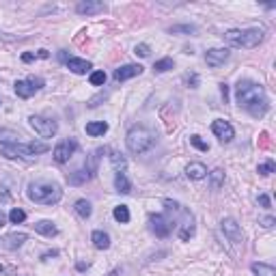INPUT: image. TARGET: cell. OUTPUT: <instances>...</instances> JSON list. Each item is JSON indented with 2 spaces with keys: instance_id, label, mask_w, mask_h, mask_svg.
I'll list each match as a JSON object with an SVG mask.
<instances>
[{
  "instance_id": "cell-1",
  "label": "cell",
  "mask_w": 276,
  "mask_h": 276,
  "mask_svg": "<svg viewBox=\"0 0 276 276\" xmlns=\"http://www.w3.org/2000/svg\"><path fill=\"white\" fill-rule=\"evenodd\" d=\"M235 97L239 108H244L255 119H263L270 110V99L265 95V89L250 80H239L235 86Z\"/></svg>"
},
{
  "instance_id": "cell-2",
  "label": "cell",
  "mask_w": 276,
  "mask_h": 276,
  "mask_svg": "<svg viewBox=\"0 0 276 276\" xmlns=\"http://www.w3.org/2000/svg\"><path fill=\"white\" fill-rule=\"evenodd\" d=\"M26 197L37 205H56L63 199V190L54 181H31L26 188Z\"/></svg>"
},
{
  "instance_id": "cell-3",
  "label": "cell",
  "mask_w": 276,
  "mask_h": 276,
  "mask_svg": "<svg viewBox=\"0 0 276 276\" xmlns=\"http://www.w3.org/2000/svg\"><path fill=\"white\" fill-rule=\"evenodd\" d=\"M263 37H265L263 28H244V31L235 28V31H227V33H224V39H227L229 46L246 48V50L257 48L259 43L263 41Z\"/></svg>"
},
{
  "instance_id": "cell-4",
  "label": "cell",
  "mask_w": 276,
  "mask_h": 276,
  "mask_svg": "<svg viewBox=\"0 0 276 276\" xmlns=\"http://www.w3.org/2000/svg\"><path fill=\"white\" fill-rule=\"evenodd\" d=\"M125 143H127V149L132 151V154H145L147 149L154 147L156 138H154V134H151L147 127H143V125H134V127L127 132Z\"/></svg>"
},
{
  "instance_id": "cell-5",
  "label": "cell",
  "mask_w": 276,
  "mask_h": 276,
  "mask_svg": "<svg viewBox=\"0 0 276 276\" xmlns=\"http://www.w3.org/2000/svg\"><path fill=\"white\" fill-rule=\"evenodd\" d=\"M28 125H31L41 138H52L56 132H59V125H56V121L46 119V117H37V114H33V117L28 119Z\"/></svg>"
},
{
  "instance_id": "cell-6",
  "label": "cell",
  "mask_w": 276,
  "mask_h": 276,
  "mask_svg": "<svg viewBox=\"0 0 276 276\" xmlns=\"http://www.w3.org/2000/svg\"><path fill=\"white\" fill-rule=\"evenodd\" d=\"M0 154H3L5 158H20V160H33V151L31 147H28V143H13V145H0Z\"/></svg>"
},
{
  "instance_id": "cell-7",
  "label": "cell",
  "mask_w": 276,
  "mask_h": 276,
  "mask_svg": "<svg viewBox=\"0 0 276 276\" xmlns=\"http://www.w3.org/2000/svg\"><path fill=\"white\" fill-rule=\"evenodd\" d=\"M76 149H78V143L74 141V138H65V141H61V143L54 147V151H52L54 162H59V164L69 162V158L74 156Z\"/></svg>"
},
{
  "instance_id": "cell-8",
  "label": "cell",
  "mask_w": 276,
  "mask_h": 276,
  "mask_svg": "<svg viewBox=\"0 0 276 276\" xmlns=\"http://www.w3.org/2000/svg\"><path fill=\"white\" fill-rule=\"evenodd\" d=\"M220 227H222V233L229 237V242H233L235 246H242V244H244L242 229H239V224L233 220V218H224Z\"/></svg>"
},
{
  "instance_id": "cell-9",
  "label": "cell",
  "mask_w": 276,
  "mask_h": 276,
  "mask_svg": "<svg viewBox=\"0 0 276 276\" xmlns=\"http://www.w3.org/2000/svg\"><path fill=\"white\" fill-rule=\"evenodd\" d=\"M212 132L216 134V138L220 143H231L235 138V129L233 125H231L229 121H224V119H218L212 123Z\"/></svg>"
},
{
  "instance_id": "cell-10",
  "label": "cell",
  "mask_w": 276,
  "mask_h": 276,
  "mask_svg": "<svg viewBox=\"0 0 276 276\" xmlns=\"http://www.w3.org/2000/svg\"><path fill=\"white\" fill-rule=\"evenodd\" d=\"M149 229H151V233H156V237H166L171 233L173 227L162 214H151L149 216Z\"/></svg>"
},
{
  "instance_id": "cell-11",
  "label": "cell",
  "mask_w": 276,
  "mask_h": 276,
  "mask_svg": "<svg viewBox=\"0 0 276 276\" xmlns=\"http://www.w3.org/2000/svg\"><path fill=\"white\" fill-rule=\"evenodd\" d=\"M104 9H106V5L99 3V0H82V3L76 5V11L80 16H97Z\"/></svg>"
},
{
  "instance_id": "cell-12",
  "label": "cell",
  "mask_w": 276,
  "mask_h": 276,
  "mask_svg": "<svg viewBox=\"0 0 276 276\" xmlns=\"http://www.w3.org/2000/svg\"><path fill=\"white\" fill-rule=\"evenodd\" d=\"M227 59H229L227 48H212V50H207V54H205V63L209 67H220Z\"/></svg>"
},
{
  "instance_id": "cell-13",
  "label": "cell",
  "mask_w": 276,
  "mask_h": 276,
  "mask_svg": "<svg viewBox=\"0 0 276 276\" xmlns=\"http://www.w3.org/2000/svg\"><path fill=\"white\" fill-rule=\"evenodd\" d=\"M141 74H143L141 65H121V67L114 71V80H117V82H125V80L136 78V76H141Z\"/></svg>"
},
{
  "instance_id": "cell-14",
  "label": "cell",
  "mask_w": 276,
  "mask_h": 276,
  "mask_svg": "<svg viewBox=\"0 0 276 276\" xmlns=\"http://www.w3.org/2000/svg\"><path fill=\"white\" fill-rule=\"evenodd\" d=\"M192 235H194V218H192V214L184 212V222H181V227H179V237L184 239V242H188Z\"/></svg>"
},
{
  "instance_id": "cell-15",
  "label": "cell",
  "mask_w": 276,
  "mask_h": 276,
  "mask_svg": "<svg viewBox=\"0 0 276 276\" xmlns=\"http://www.w3.org/2000/svg\"><path fill=\"white\" fill-rule=\"evenodd\" d=\"M186 175L190 179H194V181H199V179L207 177V169H205V164L203 162H190L186 166Z\"/></svg>"
},
{
  "instance_id": "cell-16",
  "label": "cell",
  "mask_w": 276,
  "mask_h": 276,
  "mask_svg": "<svg viewBox=\"0 0 276 276\" xmlns=\"http://www.w3.org/2000/svg\"><path fill=\"white\" fill-rule=\"evenodd\" d=\"M26 239H28L26 233H9V235L3 239V246H5L7 250H18L20 246L26 242Z\"/></svg>"
},
{
  "instance_id": "cell-17",
  "label": "cell",
  "mask_w": 276,
  "mask_h": 276,
  "mask_svg": "<svg viewBox=\"0 0 276 276\" xmlns=\"http://www.w3.org/2000/svg\"><path fill=\"white\" fill-rule=\"evenodd\" d=\"M91 242H93V246H95L97 250H108V248H110V235H108L106 231H93Z\"/></svg>"
},
{
  "instance_id": "cell-18",
  "label": "cell",
  "mask_w": 276,
  "mask_h": 276,
  "mask_svg": "<svg viewBox=\"0 0 276 276\" xmlns=\"http://www.w3.org/2000/svg\"><path fill=\"white\" fill-rule=\"evenodd\" d=\"M67 67H69V71L82 76V74H86V71H91L93 65L89 61H84V59H67Z\"/></svg>"
},
{
  "instance_id": "cell-19",
  "label": "cell",
  "mask_w": 276,
  "mask_h": 276,
  "mask_svg": "<svg viewBox=\"0 0 276 276\" xmlns=\"http://www.w3.org/2000/svg\"><path fill=\"white\" fill-rule=\"evenodd\" d=\"M93 175H91V171L89 169H78L76 173H69L67 175V181L71 186H82V184H86Z\"/></svg>"
},
{
  "instance_id": "cell-20",
  "label": "cell",
  "mask_w": 276,
  "mask_h": 276,
  "mask_svg": "<svg viewBox=\"0 0 276 276\" xmlns=\"http://www.w3.org/2000/svg\"><path fill=\"white\" fill-rule=\"evenodd\" d=\"M114 188H117V192H121V194L132 192V181L127 179V175L123 171H119L117 175H114Z\"/></svg>"
},
{
  "instance_id": "cell-21",
  "label": "cell",
  "mask_w": 276,
  "mask_h": 276,
  "mask_svg": "<svg viewBox=\"0 0 276 276\" xmlns=\"http://www.w3.org/2000/svg\"><path fill=\"white\" fill-rule=\"evenodd\" d=\"M35 86L28 82V80H18L16 82V95L18 97H22V99H28V97H33L35 95Z\"/></svg>"
},
{
  "instance_id": "cell-22",
  "label": "cell",
  "mask_w": 276,
  "mask_h": 276,
  "mask_svg": "<svg viewBox=\"0 0 276 276\" xmlns=\"http://www.w3.org/2000/svg\"><path fill=\"white\" fill-rule=\"evenodd\" d=\"M35 231H37L39 235H46V237H54L56 233H59V229H56L54 222H50V220H39V222H35Z\"/></svg>"
},
{
  "instance_id": "cell-23",
  "label": "cell",
  "mask_w": 276,
  "mask_h": 276,
  "mask_svg": "<svg viewBox=\"0 0 276 276\" xmlns=\"http://www.w3.org/2000/svg\"><path fill=\"white\" fill-rule=\"evenodd\" d=\"M108 132V123L106 121H91L86 123V134L89 136H104Z\"/></svg>"
},
{
  "instance_id": "cell-24",
  "label": "cell",
  "mask_w": 276,
  "mask_h": 276,
  "mask_svg": "<svg viewBox=\"0 0 276 276\" xmlns=\"http://www.w3.org/2000/svg\"><path fill=\"white\" fill-rule=\"evenodd\" d=\"M74 209H76V214L80 216V218H91V214H93V207H91V203L86 201V199H78L76 203H74Z\"/></svg>"
},
{
  "instance_id": "cell-25",
  "label": "cell",
  "mask_w": 276,
  "mask_h": 276,
  "mask_svg": "<svg viewBox=\"0 0 276 276\" xmlns=\"http://www.w3.org/2000/svg\"><path fill=\"white\" fill-rule=\"evenodd\" d=\"M222 184H224V171L222 169H216V171L209 173V186H212L214 190H218Z\"/></svg>"
},
{
  "instance_id": "cell-26",
  "label": "cell",
  "mask_w": 276,
  "mask_h": 276,
  "mask_svg": "<svg viewBox=\"0 0 276 276\" xmlns=\"http://www.w3.org/2000/svg\"><path fill=\"white\" fill-rule=\"evenodd\" d=\"M252 272L255 276H276V270L267 263H252Z\"/></svg>"
},
{
  "instance_id": "cell-27",
  "label": "cell",
  "mask_w": 276,
  "mask_h": 276,
  "mask_svg": "<svg viewBox=\"0 0 276 276\" xmlns=\"http://www.w3.org/2000/svg\"><path fill=\"white\" fill-rule=\"evenodd\" d=\"M20 143V134L11 132V129H0V145H13Z\"/></svg>"
},
{
  "instance_id": "cell-28",
  "label": "cell",
  "mask_w": 276,
  "mask_h": 276,
  "mask_svg": "<svg viewBox=\"0 0 276 276\" xmlns=\"http://www.w3.org/2000/svg\"><path fill=\"white\" fill-rule=\"evenodd\" d=\"M114 220L121 222V224H127L129 222V209H127V205H117V207H114Z\"/></svg>"
},
{
  "instance_id": "cell-29",
  "label": "cell",
  "mask_w": 276,
  "mask_h": 276,
  "mask_svg": "<svg viewBox=\"0 0 276 276\" xmlns=\"http://www.w3.org/2000/svg\"><path fill=\"white\" fill-rule=\"evenodd\" d=\"M110 162H112V166L117 169V173L119 171H125V158H123V154H119V151H110Z\"/></svg>"
},
{
  "instance_id": "cell-30",
  "label": "cell",
  "mask_w": 276,
  "mask_h": 276,
  "mask_svg": "<svg viewBox=\"0 0 276 276\" xmlns=\"http://www.w3.org/2000/svg\"><path fill=\"white\" fill-rule=\"evenodd\" d=\"M173 67H175V63H173V59H160L154 63V69L158 71V74H164V71H171Z\"/></svg>"
},
{
  "instance_id": "cell-31",
  "label": "cell",
  "mask_w": 276,
  "mask_h": 276,
  "mask_svg": "<svg viewBox=\"0 0 276 276\" xmlns=\"http://www.w3.org/2000/svg\"><path fill=\"white\" fill-rule=\"evenodd\" d=\"M24 220H26V212H24V209L13 207L11 212H9V222L11 224H20V222H24Z\"/></svg>"
},
{
  "instance_id": "cell-32",
  "label": "cell",
  "mask_w": 276,
  "mask_h": 276,
  "mask_svg": "<svg viewBox=\"0 0 276 276\" xmlns=\"http://www.w3.org/2000/svg\"><path fill=\"white\" fill-rule=\"evenodd\" d=\"M169 33H173V35H177V33H186V35H192V33H197V26H190V24L171 26V28H169Z\"/></svg>"
},
{
  "instance_id": "cell-33",
  "label": "cell",
  "mask_w": 276,
  "mask_h": 276,
  "mask_svg": "<svg viewBox=\"0 0 276 276\" xmlns=\"http://www.w3.org/2000/svg\"><path fill=\"white\" fill-rule=\"evenodd\" d=\"M91 84L93 86H104L106 84V74H104V71H93V74H91Z\"/></svg>"
},
{
  "instance_id": "cell-34",
  "label": "cell",
  "mask_w": 276,
  "mask_h": 276,
  "mask_svg": "<svg viewBox=\"0 0 276 276\" xmlns=\"http://www.w3.org/2000/svg\"><path fill=\"white\" fill-rule=\"evenodd\" d=\"M28 147H31L33 151V156H37V154H46V151L50 149L46 143H37V141H33V143H28Z\"/></svg>"
},
{
  "instance_id": "cell-35",
  "label": "cell",
  "mask_w": 276,
  "mask_h": 276,
  "mask_svg": "<svg viewBox=\"0 0 276 276\" xmlns=\"http://www.w3.org/2000/svg\"><path fill=\"white\" fill-rule=\"evenodd\" d=\"M257 171H259V175H272V173H274V162H272V160H267V162H263V164H259L257 166Z\"/></svg>"
},
{
  "instance_id": "cell-36",
  "label": "cell",
  "mask_w": 276,
  "mask_h": 276,
  "mask_svg": "<svg viewBox=\"0 0 276 276\" xmlns=\"http://www.w3.org/2000/svg\"><path fill=\"white\" fill-rule=\"evenodd\" d=\"M190 145H192V147H197L199 151H207L209 149V145L203 141L201 136H190Z\"/></svg>"
},
{
  "instance_id": "cell-37",
  "label": "cell",
  "mask_w": 276,
  "mask_h": 276,
  "mask_svg": "<svg viewBox=\"0 0 276 276\" xmlns=\"http://www.w3.org/2000/svg\"><path fill=\"white\" fill-rule=\"evenodd\" d=\"M149 52H151V50H149L147 43H138V46L134 48V54H136V56H141V59H145V56H149Z\"/></svg>"
},
{
  "instance_id": "cell-38",
  "label": "cell",
  "mask_w": 276,
  "mask_h": 276,
  "mask_svg": "<svg viewBox=\"0 0 276 276\" xmlns=\"http://www.w3.org/2000/svg\"><path fill=\"white\" fill-rule=\"evenodd\" d=\"M259 224H261L263 229H272L274 224H276V218H274V216H265V218H261V220H259Z\"/></svg>"
},
{
  "instance_id": "cell-39",
  "label": "cell",
  "mask_w": 276,
  "mask_h": 276,
  "mask_svg": "<svg viewBox=\"0 0 276 276\" xmlns=\"http://www.w3.org/2000/svg\"><path fill=\"white\" fill-rule=\"evenodd\" d=\"M186 82L192 86V89H197V84H199V76L197 74H192V76H186Z\"/></svg>"
},
{
  "instance_id": "cell-40",
  "label": "cell",
  "mask_w": 276,
  "mask_h": 276,
  "mask_svg": "<svg viewBox=\"0 0 276 276\" xmlns=\"http://www.w3.org/2000/svg\"><path fill=\"white\" fill-rule=\"evenodd\" d=\"M259 205L261 207H270V197H267V194H259Z\"/></svg>"
},
{
  "instance_id": "cell-41",
  "label": "cell",
  "mask_w": 276,
  "mask_h": 276,
  "mask_svg": "<svg viewBox=\"0 0 276 276\" xmlns=\"http://www.w3.org/2000/svg\"><path fill=\"white\" fill-rule=\"evenodd\" d=\"M28 82H31V84H33L37 91H39L41 86H43V80H41V78H33V76H31V78H28Z\"/></svg>"
},
{
  "instance_id": "cell-42",
  "label": "cell",
  "mask_w": 276,
  "mask_h": 276,
  "mask_svg": "<svg viewBox=\"0 0 276 276\" xmlns=\"http://www.w3.org/2000/svg\"><path fill=\"white\" fill-rule=\"evenodd\" d=\"M37 56H39V59H48L50 52H48V50H37Z\"/></svg>"
},
{
  "instance_id": "cell-43",
  "label": "cell",
  "mask_w": 276,
  "mask_h": 276,
  "mask_svg": "<svg viewBox=\"0 0 276 276\" xmlns=\"http://www.w3.org/2000/svg\"><path fill=\"white\" fill-rule=\"evenodd\" d=\"M76 267H78V270H80V272H84V270H86V267H89V263H84V261H80V263H78Z\"/></svg>"
},
{
  "instance_id": "cell-44",
  "label": "cell",
  "mask_w": 276,
  "mask_h": 276,
  "mask_svg": "<svg viewBox=\"0 0 276 276\" xmlns=\"http://www.w3.org/2000/svg\"><path fill=\"white\" fill-rule=\"evenodd\" d=\"M0 199H3V201H9V194L5 192V188H0Z\"/></svg>"
},
{
  "instance_id": "cell-45",
  "label": "cell",
  "mask_w": 276,
  "mask_h": 276,
  "mask_svg": "<svg viewBox=\"0 0 276 276\" xmlns=\"http://www.w3.org/2000/svg\"><path fill=\"white\" fill-rule=\"evenodd\" d=\"M33 59H35V56H33V54H24V56H22V61H24V63H31Z\"/></svg>"
},
{
  "instance_id": "cell-46",
  "label": "cell",
  "mask_w": 276,
  "mask_h": 276,
  "mask_svg": "<svg viewBox=\"0 0 276 276\" xmlns=\"http://www.w3.org/2000/svg\"><path fill=\"white\" fill-rule=\"evenodd\" d=\"M5 222H7V216L3 214V209H0V227H5Z\"/></svg>"
},
{
  "instance_id": "cell-47",
  "label": "cell",
  "mask_w": 276,
  "mask_h": 276,
  "mask_svg": "<svg viewBox=\"0 0 276 276\" xmlns=\"http://www.w3.org/2000/svg\"><path fill=\"white\" fill-rule=\"evenodd\" d=\"M220 91H222V97H224V99H227V93H229V89H227V84H222V86H220Z\"/></svg>"
},
{
  "instance_id": "cell-48",
  "label": "cell",
  "mask_w": 276,
  "mask_h": 276,
  "mask_svg": "<svg viewBox=\"0 0 276 276\" xmlns=\"http://www.w3.org/2000/svg\"><path fill=\"white\" fill-rule=\"evenodd\" d=\"M0 272H3V265H0Z\"/></svg>"
}]
</instances>
